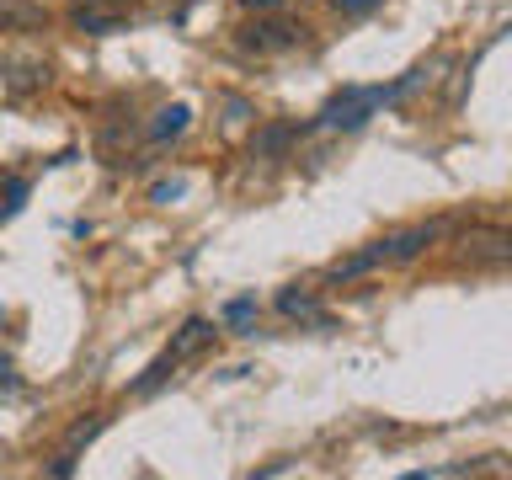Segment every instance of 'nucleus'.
<instances>
[{
    "instance_id": "0eeeda50",
    "label": "nucleus",
    "mask_w": 512,
    "mask_h": 480,
    "mask_svg": "<svg viewBox=\"0 0 512 480\" xmlns=\"http://www.w3.org/2000/svg\"><path fill=\"white\" fill-rule=\"evenodd\" d=\"M278 315H288V320H304V326H331L326 310H320V299L310 294V288H299V283H288L283 294H278Z\"/></svg>"
},
{
    "instance_id": "39448f33",
    "label": "nucleus",
    "mask_w": 512,
    "mask_h": 480,
    "mask_svg": "<svg viewBox=\"0 0 512 480\" xmlns=\"http://www.w3.org/2000/svg\"><path fill=\"white\" fill-rule=\"evenodd\" d=\"M438 235H443V224H411V230L379 240V246H384V262H416V256H422Z\"/></svg>"
},
{
    "instance_id": "ddd939ff",
    "label": "nucleus",
    "mask_w": 512,
    "mask_h": 480,
    "mask_svg": "<svg viewBox=\"0 0 512 480\" xmlns=\"http://www.w3.org/2000/svg\"><path fill=\"white\" fill-rule=\"evenodd\" d=\"M102 427H107V416H86V422H75V427H70V438H64V448L75 454V448L96 443V438H102Z\"/></svg>"
},
{
    "instance_id": "7ed1b4c3",
    "label": "nucleus",
    "mask_w": 512,
    "mask_h": 480,
    "mask_svg": "<svg viewBox=\"0 0 512 480\" xmlns=\"http://www.w3.org/2000/svg\"><path fill=\"white\" fill-rule=\"evenodd\" d=\"M304 32H310V27L278 22V16H262V11H256V22L240 27V48H246V54H283V48H299V43H304Z\"/></svg>"
},
{
    "instance_id": "20e7f679",
    "label": "nucleus",
    "mask_w": 512,
    "mask_h": 480,
    "mask_svg": "<svg viewBox=\"0 0 512 480\" xmlns=\"http://www.w3.org/2000/svg\"><path fill=\"white\" fill-rule=\"evenodd\" d=\"M454 246H459V262H470V267H507L512 235L502 224H475V230H464Z\"/></svg>"
},
{
    "instance_id": "9d476101",
    "label": "nucleus",
    "mask_w": 512,
    "mask_h": 480,
    "mask_svg": "<svg viewBox=\"0 0 512 480\" xmlns=\"http://www.w3.org/2000/svg\"><path fill=\"white\" fill-rule=\"evenodd\" d=\"M384 262V246H379V240H374V246H368V251H358V256H347V262H336L331 272H326V278L331 283H352V278H363V272H374Z\"/></svg>"
},
{
    "instance_id": "dca6fc26",
    "label": "nucleus",
    "mask_w": 512,
    "mask_h": 480,
    "mask_svg": "<svg viewBox=\"0 0 512 480\" xmlns=\"http://www.w3.org/2000/svg\"><path fill=\"white\" fill-rule=\"evenodd\" d=\"M182 192H187V182H155L150 198H155V203H171V198H182Z\"/></svg>"
},
{
    "instance_id": "6e6552de",
    "label": "nucleus",
    "mask_w": 512,
    "mask_h": 480,
    "mask_svg": "<svg viewBox=\"0 0 512 480\" xmlns=\"http://www.w3.org/2000/svg\"><path fill=\"white\" fill-rule=\"evenodd\" d=\"M187 123H192V107H187V102H171V107H160L155 118H150V139L166 144V139H176V134H187Z\"/></svg>"
},
{
    "instance_id": "6ab92c4d",
    "label": "nucleus",
    "mask_w": 512,
    "mask_h": 480,
    "mask_svg": "<svg viewBox=\"0 0 512 480\" xmlns=\"http://www.w3.org/2000/svg\"><path fill=\"white\" fill-rule=\"evenodd\" d=\"M75 6H128V0H75Z\"/></svg>"
},
{
    "instance_id": "2eb2a0df",
    "label": "nucleus",
    "mask_w": 512,
    "mask_h": 480,
    "mask_svg": "<svg viewBox=\"0 0 512 480\" xmlns=\"http://www.w3.org/2000/svg\"><path fill=\"white\" fill-rule=\"evenodd\" d=\"M48 475H54V480H70L75 475V454H70V448H59V454L48 459Z\"/></svg>"
},
{
    "instance_id": "a211bd4d",
    "label": "nucleus",
    "mask_w": 512,
    "mask_h": 480,
    "mask_svg": "<svg viewBox=\"0 0 512 480\" xmlns=\"http://www.w3.org/2000/svg\"><path fill=\"white\" fill-rule=\"evenodd\" d=\"M240 6H246V11H278L283 0H240Z\"/></svg>"
},
{
    "instance_id": "f257e3e1",
    "label": "nucleus",
    "mask_w": 512,
    "mask_h": 480,
    "mask_svg": "<svg viewBox=\"0 0 512 480\" xmlns=\"http://www.w3.org/2000/svg\"><path fill=\"white\" fill-rule=\"evenodd\" d=\"M416 80H422V70H411L406 80H395V86H347V91H336L331 102L315 112V128H326V134H342V128H363L379 107L400 102V96L416 86Z\"/></svg>"
},
{
    "instance_id": "f3484780",
    "label": "nucleus",
    "mask_w": 512,
    "mask_h": 480,
    "mask_svg": "<svg viewBox=\"0 0 512 480\" xmlns=\"http://www.w3.org/2000/svg\"><path fill=\"white\" fill-rule=\"evenodd\" d=\"M374 6H379V0H331V11H342V16H363Z\"/></svg>"
},
{
    "instance_id": "f03ea898",
    "label": "nucleus",
    "mask_w": 512,
    "mask_h": 480,
    "mask_svg": "<svg viewBox=\"0 0 512 480\" xmlns=\"http://www.w3.org/2000/svg\"><path fill=\"white\" fill-rule=\"evenodd\" d=\"M203 342H214V320L192 315L187 326H182V331H176L171 342H166V352H160V358H155V363H150V368H144V374L134 379V395H150L155 384H166V379H171V368H176V363H187V358H192V352H198Z\"/></svg>"
},
{
    "instance_id": "423d86ee",
    "label": "nucleus",
    "mask_w": 512,
    "mask_h": 480,
    "mask_svg": "<svg viewBox=\"0 0 512 480\" xmlns=\"http://www.w3.org/2000/svg\"><path fill=\"white\" fill-rule=\"evenodd\" d=\"M48 6L43 0H0V32H43Z\"/></svg>"
},
{
    "instance_id": "4468645a",
    "label": "nucleus",
    "mask_w": 512,
    "mask_h": 480,
    "mask_svg": "<svg viewBox=\"0 0 512 480\" xmlns=\"http://www.w3.org/2000/svg\"><path fill=\"white\" fill-rule=\"evenodd\" d=\"M22 203H27V182H22V176H11V182H6V203H0V214H16Z\"/></svg>"
},
{
    "instance_id": "1a4fd4ad",
    "label": "nucleus",
    "mask_w": 512,
    "mask_h": 480,
    "mask_svg": "<svg viewBox=\"0 0 512 480\" xmlns=\"http://www.w3.org/2000/svg\"><path fill=\"white\" fill-rule=\"evenodd\" d=\"M294 139H299V128H294V123H272V128H262V134L251 139V155H256V160H278Z\"/></svg>"
},
{
    "instance_id": "f8f14e48",
    "label": "nucleus",
    "mask_w": 512,
    "mask_h": 480,
    "mask_svg": "<svg viewBox=\"0 0 512 480\" xmlns=\"http://www.w3.org/2000/svg\"><path fill=\"white\" fill-rule=\"evenodd\" d=\"M251 320H256V294H240V299L224 304V326H230V331H246Z\"/></svg>"
},
{
    "instance_id": "9b49d317",
    "label": "nucleus",
    "mask_w": 512,
    "mask_h": 480,
    "mask_svg": "<svg viewBox=\"0 0 512 480\" xmlns=\"http://www.w3.org/2000/svg\"><path fill=\"white\" fill-rule=\"evenodd\" d=\"M75 27L102 38V32H118V27H123V16H118V11H102V6H75Z\"/></svg>"
}]
</instances>
